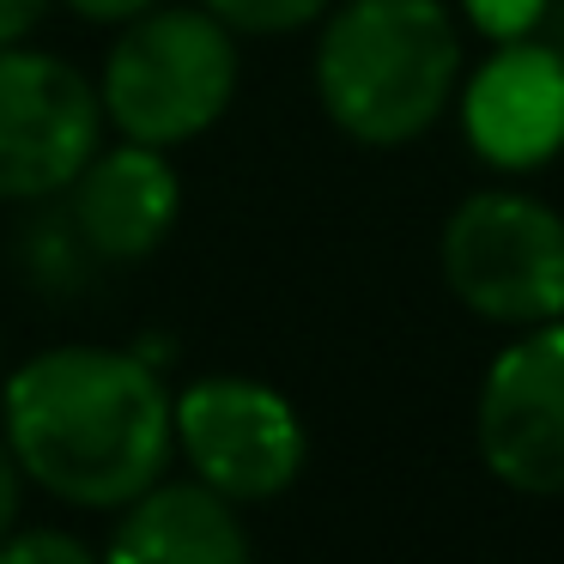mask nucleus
Returning a JSON list of instances; mask_svg holds the SVG:
<instances>
[{
  "label": "nucleus",
  "instance_id": "1",
  "mask_svg": "<svg viewBox=\"0 0 564 564\" xmlns=\"http://www.w3.org/2000/svg\"><path fill=\"white\" fill-rule=\"evenodd\" d=\"M7 449L25 479L79 510H122L176 449L171 389L116 346H50L7 382Z\"/></svg>",
  "mask_w": 564,
  "mask_h": 564
},
{
  "label": "nucleus",
  "instance_id": "2",
  "mask_svg": "<svg viewBox=\"0 0 564 564\" xmlns=\"http://www.w3.org/2000/svg\"><path fill=\"white\" fill-rule=\"evenodd\" d=\"M462 37L437 0H346L316 50V91L334 128L365 147H406L443 116Z\"/></svg>",
  "mask_w": 564,
  "mask_h": 564
},
{
  "label": "nucleus",
  "instance_id": "3",
  "mask_svg": "<svg viewBox=\"0 0 564 564\" xmlns=\"http://www.w3.org/2000/svg\"><path fill=\"white\" fill-rule=\"evenodd\" d=\"M237 91V31L207 7H147L104 55V122L122 140L183 147L207 134Z\"/></svg>",
  "mask_w": 564,
  "mask_h": 564
},
{
  "label": "nucleus",
  "instance_id": "4",
  "mask_svg": "<svg viewBox=\"0 0 564 564\" xmlns=\"http://www.w3.org/2000/svg\"><path fill=\"white\" fill-rule=\"evenodd\" d=\"M443 280L474 316L534 328L564 316V219L534 195L486 188L443 231Z\"/></svg>",
  "mask_w": 564,
  "mask_h": 564
},
{
  "label": "nucleus",
  "instance_id": "5",
  "mask_svg": "<svg viewBox=\"0 0 564 564\" xmlns=\"http://www.w3.org/2000/svg\"><path fill=\"white\" fill-rule=\"evenodd\" d=\"M104 147V98L74 62L0 50V200L62 195Z\"/></svg>",
  "mask_w": 564,
  "mask_h": 564
},
{
  "label": "nucleus",
  "instance_id": "6",
  "mask_svg": "<svg viewBox=\"0 0 564 564\" xmlns=\"http://www.w3.org/2000/svg\"><path fill=\"white\" fill-rule=\"evenodd\" d=\"M176 449L195 479L225 491L231 503L280 498L304 467V425L292 401L249 377H200L171 401Z\"/></svg>",
  "mask_w": 564,
  "mask_h": 564
},
{
  "label": "nucleus",
  "instance_id": "7",
  "mask_svg": "<svg viewBox=\"0 0 564 564\" xmlns=\"http://www.w3.org/2000/svg\"><path fill=\"white\" fill-rule=\"evenodd\" d=\"M479 455L516 491H564V322H534L486 370Z\"/></svg>",
  "mask_w": 564,
  "mask_h": 564
},
{
  "label": "nucleus",
  "instance_id": "8",
  "mask_svg": "<svg viewBox=\"0 0 564 564\" xmlns=\"http://www.w3.org/2000/svg\"><path fill=\"white\" fill-rule=\"evenodd\" d=\"M462 128L498 171L546 164L564 147V55L534 37L498 43V55L467 79Z\"/></svg>",
  "mask_w": 564,
  "mask_h": 564
},
{
  "label": "nucleus",
  "instance_id": "9",
  "mask_svg": "<svg viewBox=\"0 0 564 564\" xmlns=\"http://www.w3.org/2000/svg\"><path fill=\"white\" fill-rule=\"evenodd\" d=\"M67 195H74V231L104 261L152 256L183 213V183L164 147H147V140H122L110 152L98 147L86 171L67 183Z\"/></svg>",
  "mask_w": 564,
  "mask_h": 564
},
{
  "label": "nucleus",
  "instance_id": "10",
  "mask_svg": "<svg viewBox=\"0 0 564 564\" xmlns=\"http://www.w3.org/2000/svg\"><path fill=\"white\" fill-rule=\"evenodd\" d=\"M110 558L122 564H243L249 534L237 522V503L213 491L207 479H152L140 498L122 503V522L110 534Z\"/></svg>",
  "mask_w": 564,
  "mask_h": 564
},
{
  "label": "nucleus",
  "instance_id": "11",
  "mask_svg": "<svg viewBox=\"0 0 564 564\" xmlns=\"http://www.w3.org/2000/svg\"><path fill=\"white\" fill-rule=\"evenodd\" d=\"M219 25H231L237 37H285L304 31L328 13V0H200Z\"/></svg>",
  "mask_w": 564,
  "mask_h": 564
},
{
  "label": "nucleus",
  "instance_id": "12",
  "mask_svg": "<svg viewBox=\"0 0 564 564\" xmlns=\"http://www.w3.org/2000/svg\"><path fill=\"white\" fill-rule=\"evenodd\" d=\"M91 546L74 534H55V528H25V534H0V564H86Z\"/></svg>",
  "mask_w": 564,
  "mask_h": 564
},
{
  "label": "nucleus",
  "instance_id": "13",
  "mask_svg": "<svg viewBox=\"0 0 564 564\" xmlns=\"http://www.w3.org/2000/svg\"><path fill=\"white\" fill-rule=\"evenodd\" d=\"M546 0H467V19L474 31H486L491 43H516V37H534Z\"/></svg>",
  "mask_w": 564,
  "mask_h": 564
},
{
  "label": "nucleus",
  "instance_id": "14",
  "mask_svg": "<svg viewBox=\"0 0 564 564\" xmlns=\"http://www.w3.org/2000/svg\"><path fill=\"white\" fill-rule=\"evenodd\" d=\"M43 13H50V0H0V50L25 43L43 25Z\"/></svg>",
  "mask_w": 564,
  "mask_h": 564
},
{
  "label": "nucleus",
  "instance_id": "15",
  "mask_svg": "<svg viewBox=\"0 0 564 564\" xmlns=\"http://www.w3.org/2000/svg\"><path fill=\"white\" fill-rule=\"evenodd\" d=\"M79 19H91V25H128V19H140L147 7H159V0H67Z\"/></svg>",
  "mask_w": 564,
  "mask_h": 564
},
{
  "label": "nucleus",
  "instance_id": "16",
  "mask_svg": "<svg viewBox=\"0 0 564 564\" xmlns=\"http://www.w3.org/2000/svg\"><path fill=\"white\" fill-rule=\"evenodd\" d=\"M19 479H25V467H19V455L0 437V534L19 522Z\"/></svg>",
  "mask_w": 564,
  "mask_h": 564
},
{
  "label": "nucleus",
  "instance_id": "17",
  "mask_svg": "<svg viewBox=\"0 0 564 564\" xmlns=\"http://www.w3.org/2000/svg\"><path fill=\"white\" fill-rule=\"evenodd\" d=\"M540 25H546V31H552V37H546V43H552V50H558V55H564V0H546V13H540Z\"/></svg>",
  "mask_w": 564,
  "mask_h": 564
}]
</instances>
